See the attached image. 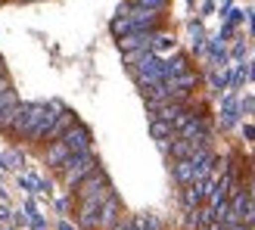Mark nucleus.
I'll list each match as a JSON object with an SVG mask.
<instances>
[{
	"label": "nucleus",
	"mask_w": 255,
	"mask_h": 230,
	"mask_svg": "<svg viewBox=\"0 0 255 230\" xmlns=\"http://www.w3.org/2000/svg\"><path fill=\"white\" fill-rule=\"evenodd\" d=\"M0 6H3V0H0Z\"/></svg>",
	"instance_id": "obj_22"
},
{
	"label": "nucleus",
	"mask_w": 255,
	"mask_h": 230,
	"mask_svg": "<svg viewBox=\"0 0 255 230\" xmlns=\"http://www.w3.org/2000/svg\"><path fill=\"white\" fill-rule=\"evenodd\" d=\"M13 103H19V97H16V90L9 87V90H3L0 94V109H6V106H13Z\"/></svg>",
	"instance_id": "obj_11"
},
{
	"label": "nucleus",
	"mask_w": 255,
	"mask_h": 230,
	"mask_svg": "<svg viewBox=\"0 0 255 230\" xmlns=\"http://www.w3.org/2000/svg\"><path fill=\"white\" fill-rule=\"evenodd\" d=\"M9 87H13V84H9V78L3 75V78H0V94H3V90H9Z\"/></svg>",
	"instance_id": "obj_17"
},
{
	"label": "nucleus",
	"mask_w": 255,
	"mask_h": 230,
	"mask_svg": "<svg viewBox=\"0 0 255 230\" xmlns=\"http://www.w3.org/2000/svg\"><path fill=\"white\" fill-rule=\"evenodd\" d=\"M175 180L181 183V187H187V183H193V165H190V159H181V162H175Z\"/></svg>",
	"instance_id": "obj_8"
},
{
	"label": "nucleus",
	"mask_w": 255,
	"mask_h": 230,
	"mask_svg": "<svg viewBox=\"0 0 255 230\" xmlns=\"http://www.w3.org/2000/svg\"><path fill=\"white\" fill-rule=\"evenodd\" d=\"M56 230H75L72 224H65V221H60V227H56Z\"/></svg>",
	"instance_id": "obj_18"
},
{
	"label": "nucleus",
	"mask_w": 255,
	"mask_h": 230,
	"mask_svg": "<svg viewBox=\"0 0 255 230\" xmlns=\"http://www.w3.org/2000/svg\"><path fill=\"white\" fill-rule=\"evenodd\" d=\"M6 75V65H3V59H0V78H3Z\"/></svg>",
	"instance_id": "obj_19"
},
{
	"label": "nucleus",
	"mask_w": 255,
	"mask_h": 230,
	"mask_svg": "<svg viewBox=\"0 0 255 230\" xmlns=\"http://www.w3.org/2000/svg\"><path fill=\"white\" fill-rule=\"evenodd\" d=\"M63 143L72 149V153H87L90 149V131L84 128V124H72V128H68L65 134H63Z\"/></svg>",
	"instance_id": "obj_5"
},
{
	"label": "nucleus",
	"mask_w": 255,
	"mask_h": 230,
	"mask_svg": "<svg viewBox=\"0 0 255 230\" xmlns=\"http://www.w3.org/2000/svg\"><path fill=\"white\" fill-rule=\"evenodd\" d=\"M205 230H224V227L221 224H212V227H205Z\"/></svg>",
	"instance_id": "obj_20"
},
{
	"label": "nucleus",
	"mask_w": 255,
	"mask_h": 230,
	"mask_svg": "<svg viewBox=\"0 0 255 230\" xmlns=\"http://www.w3.org/2000/svg\"><path fill=\"white\" fill-rule=\"evenodd\" d=\"M243 190H246V196L255 202V174H249V177H246V183H243Z\"/></svg>",
	"instance_id": "obj_14"
},
{
	"label": "nucleus",
	"mask_w": 255,
	"mask_h": 230,
	"mask_svg": "<svg viewBox=\"0 0 255 230\" xmlns=\"http://www.w3.org/2000/svg\"><path fill=\"white\" fill-rule=\"evenodd\" d=\"M97 168H100V162H97V156L90 153V149H87V153H72L65 159V165L60 168V177H63V183L68 190H75L78 183L84 180L90 171H97Z\"/></svg>",
	"instance_id": "obj_1"
},
{
	"label": "nucleus",
	"mask_w": 255,
	"mask_h": 230,
	"mask_svg": "<svg viewBox=\"0 0 255 230\" xmlns=\"http://www.w3.org/2000/svg\"><path fill=\"white\" fill-rule=\"evenodd\" d=\"M19 106H22V103H13V106L0 109V131H3V134L13 128V121H16V115H19Z\"/></svg>",
	"instance_id": "obj_9"
},
{
	"label": "nucleus",
	"mask_w": 255,
	"mask_h": 230,
	"mask_svg": "<svg viewBox=\"0 0 255 230\" xmlns=\"http://www.w3.org/2000/svg\"><path fill=\"white\" fill-rule=\"evenodd\" d=\"M75 124V115L68 112V109H63L60 115L53 118V124H50V131H47V137H44V143H53V140H63V134L68 131Z\"/></svg>",
	"instance_id": "obj_7"
},
{
	"label": "nucleus",
	"mask_w": 255,
	"mask_h": 230,
	"mask_svg": "<svg viewBox=\"0 0 255 230\" xmlns=\"http://www.w3.org/2000/svg\"><path fill=\"white\" fill-rule=\"evenodd\" d=\"M184 205H187V209H199L202 205V193H199L196 183H187V187H184Z\"/></svg>",
	"instance_id": "obj_10"
},
{
	"label": "nucleus",
	"mask_w": 255,
	"mask_h": 230,
	"mask_svg": "<svg viewBox=\"0 0 255 230\" xmlns=\"http://www.w3.org/2000/svg\"><path fill=\"white\" fill-rule=\"evenodd\" d=\"M249 174H255V162H252V171H249Z\"/></svg>",
	"instance_id": "obj_21"
},
{
	"label": "nucleus",
	"mask_w": 255,
	"mask_h": 230,
	"mask_svg": "<svg viewBox=\"0 0 255 230\" xmlns=\"http://www.w3.org/2000/svg\"><path fill=\"white\" fill-rule=\"evenodd\" d=\"M122 202H119V196H106L103 199V205H100V215H97V230H112V224L122 218Z\"/></svg>",
	"instance_id": "obj_4"
},
{
	"label": "nucleus",
	"mask_w": 255,
	"mask_h": 230,
	"mask_svg": "<svg viewBox=\"0 0 255 230\" xmlns=\"http://www.w3.org/2000/svg\"><path fill=\"white\" fill-rule=\"evenodd\" d=\"M106 196H112V187L97 193V196H90V199H78L75 202V224L81 230H97V215H100V205H103Z\"/></svg>",
	"instance_id": "obj_2"
},
{
	"label": "nucleus",
	"mask_w": 255,
	"mask_h": 230,
	"mask_svg": "<svg viewBox=\"0 0 255 230\" xmlns=\"http://www.w3.org/2000/svg\"><path fill=\"white\" fill-rule=\"evenodd\" d=\"M72 156V149H68L63 140H53V143H44V162H47L50 168H56L60 171L63 165H65V159Z\"/></svg>",
	"instance_id": "obj_6"
},
{
	"label": "nucleus",
	"mask_w": 255,
	"mask_h": 230,
	"mask_svg": "<svg viewBox=\"0 0 255 230\" xmlns=\"http://www.w3.org/2000/svg\"><path fill=\"white\" fill-rule=\"evenodd\" d=\"M103 190H109V177H106L103 168H97L75 187V202L78 199H90V196H97V193H103Z\"/></svg>",
	"instance_id": "obj_3"
},
{
	"label": "nucleus",
	"mask_w": 255,
	"mask_h": 230,
	"mask_svg": "<svg viewBox=\"0 0 255 230\" xmlns=\"http://www.w3.org/2000/svg\"><path fill=\"white\" fill-rule=\"evenodd\" d=\"M131 3H137V6H149V9H162V6H165V0H131Z\"/></svg>",
	"instance_id": "obj_13"
},
{
	"label": "nucleus",
	"mask_w": 255,
	"mask_h": 230,
	"mask_svg": "<svg viewBox=\"0 0 255 230\" xmlns=\"http://www.w3.org/2000/svg\"><path fill=\"white\" fill-rule=\"evenodd\" d=\"M131 221H134V215H128V212H122V218L112 224V230H131Z\"/></svg>",
	"instance_id": "obj_12"
},
{
	"label": "nucleus",
	"mask_w": 255,
	"mask_h": 230,
	"mask_svg": "<svg viewBox=\"0 0 255 230\" xmlns=\"http://www.w3.org/2000/svg\"><path fill=\"white\" fill-rule=\"evenodd\" d=\"M146 230H165V227H162V221L156 215H146Z\"/></svg>",
	"instance_id": "obj_15"
},
{
	"label": "nucleus",
	"mask_w": 255,
	"mask_h": 230,
	"mask_svg": "<svg viewBox=\"0 0 255 230\" xmlns=\"http://www.w3.org/2000/svg\"><path fill=\"white\" fill-rule=\"evenodd\" d=\"M224 230H252V227H246V224H221Z\"/></svg>",
	"instance_id": "obj_16"
}]
</instances>
